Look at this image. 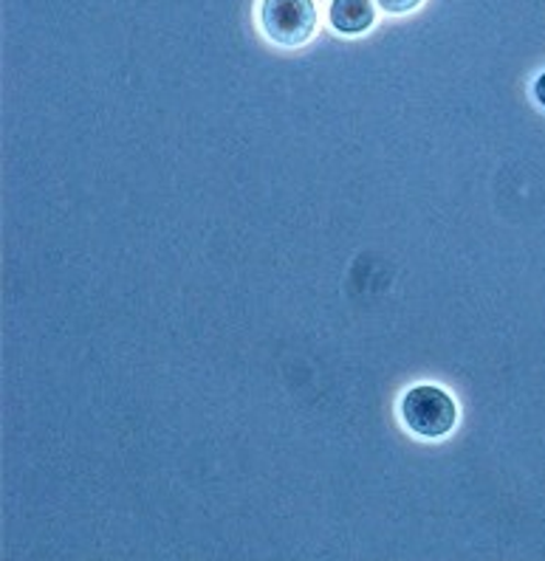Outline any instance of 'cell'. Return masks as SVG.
Masks as SVG:
<instances>
[{"instance_id": "3", "label": "cell", "mask_w": 545, "mask_h": 561, "mask_svg": "<svg viewBox=\"0 0 545 561\" xmlns=\"http://www.w3.org/2000/svg\"><path fill=\"white\" fill-rule=\"evenodd\" d=\"M328 21L342 34H362L376 21V9L373 0H331Z\"/></svg>"}, {"instance_id": "4", "label": "cell", "mask_w": 545, "mask_h": 561, "mask_svg": "<svg viewBox=\"0 0 545 561\" xmlns=\"http://www.w3.org/2000/svg\"><path fill=\"white\" fill-rule=\"evenodd\" d=\"M387 14H407L421 7V0H376Z\"/></svg>"}, {"instance_id": "1", "label": "cell", "mask_w": 545, "mask_h": 561, "mask_svg": "<svg viewBox=\"0 0 545 561\" xmlns=\"http://www.w3.org/2000/svg\"><path fill=\"white\" fill-rule=\"evenodd\" d=\"M401 421L419 437H444L458 423V407L453 396L435 383H419L401 398Z\"/></svg>"}, {"instance_id": "2", "label": "cell", "mask_w": 545, "mask_h": 561, "mask_svg": "<svg viewBox=\"0 0 545 561\" xmlns=\"http://www.w3.org/2000/svg\"><path fill=\"white\" fill-rule=\"evenodd\" d=\"M260 26L277 46H306L317 28V7L314 0H263Z\"/></svg>"}, {"instance_id": "5", "label": "cell", "mask_w": 545, "mask_h": 561, "mask_svg": "<svg viewBox=\"0 0 545 561\" xmlns=\"http://www.w3.org/2000/svg\"><path fill=\"white\" fill-rule=\"evenodd\" d=\"M534 96H537L540 105L545 107V73H540L537 82H534Z\"/></svg>"}]
</instances>
